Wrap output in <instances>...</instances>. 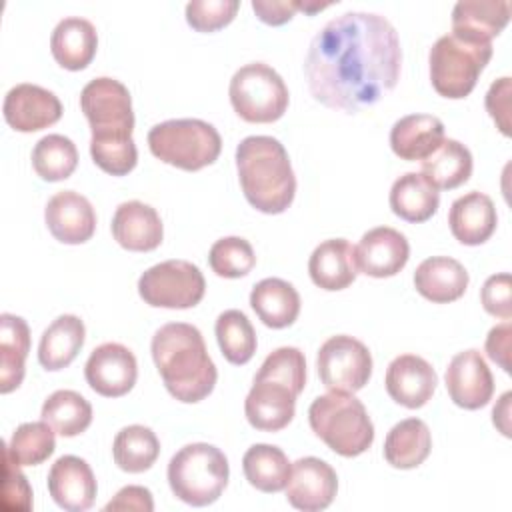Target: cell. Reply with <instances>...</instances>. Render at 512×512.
<instances>
[{
	"instance_id": "1",
	"label": "cell",
	"mask_w": 512,
	"mask_h": 512,
	"mask_svg": "<svg viewBox=\"0 0 512 512\" xmlns=\"http://www.w3.org/2000/svg\"><path fill=\"white\" fill-rule=\"evenodd\" d=\"M402 66L396 28L374 12H346L312 38L304 76L314 100L356 114L388 94Z\"/></svg>"
},
{
	"instance_id": "2",
	"label": "cell",
	"mask_w": 512,
	"mask_h": 512,
	"mask_svg": "<svg viewBox=\"0 0 512 512\" xmlns=\"http://www.w3.org/2000/svg\"><path fill=\"white\" fill-rule=\"evenodd\" d=\"M152 358L166 390L180 402L204 400L216 386V366L202 332L186 322H168L152 336Z\"/></svg>"
},
{
	"instance_id": "3",
	"label": "cell",
	"mask_w": 512,
	"mask_h": 512,
	"mask_svg": "<svg viewBox=\"0 0 512 512\" xmlns=\"http://www.w3.org/2000/svg\"><path fill=\"white\" fill-rule=\"evenodd\" d=\"M236 170L250 206L282 214L294 200L296 176L286 148L272 136H246L236 146Z\"/></svg>"
},
{
	"instance_id": "4",
	"label": "cell",
	"mask_w": 512,
	"mask_h": 512,
	"mask_svg": "<svg viewBox=\"0 0 512 512\" xmlns=\"http://www.w3.org/2000/svg\"><path fill=\"white\" fill-rule=\"evenodd\" d=\"M80 108L90 124V154L134 150V112L128 88L110 76L90 80L80 92Z\"/></svg>"
},
{
	"instance_id": "5",
	"label": "cell",
	"mask_w": 512,
	"mask_h": 512,
	"mask_svg": "<svg viewBox=\"0 0 512 512\" xmlns=\"http://www.w3.org/2000/svg\"><path fill=\"white\" fill-rule=\"evenodd\" d=\"M312 432L336 454L354 458L374 442V424L364 404L352 392L330 390L308 408Z\"/></svg>"
},
{
	"instance_id": "6",
	"label": "cell",
	"mask_w": 512,
	"mask_h": 512,
	"mask_svg": "<svg viewBox=\"0 0 512 512\" xmlns=\"http://www.w3.org/2000/svg\"><path fill=\"white\" fill-rule=\"evenodd\" d=\"M230 468L224 452L206 442L182 446L168 462L172 494L190 506H208L220 498L228 484Z\"/></svg>"
},
{
	"instance_id": "7",
	"label": "cell",
	"mask_w": 512,
	"mask_h": 512,
	"mask_svg": "<svg viewBox=\"0 0 512 512\" xmlns=\"http://www.w3.org/2000/svg\"><path fill=\"white\" fill-rule=\"evenodd\" d=\"M148 146L158 160L194 172L218 160L222 138L206 120L174 118L150 128Z\"/></svg>"
},
{
	"instance_id": "8",
	"label": "cell",
	"mask_w": 512,
	"mask_h": 512,
	"mask_svg": "<svg viewBox=\"0 0 512 512\" xmlns=\"http://www.w3.org/2000/svg\"><path fill=\"white\" fill-rule=\"evenodd\" d=\"M492 58V42H468L454 34L440 36L428 54L430 82L434 90L450 100L466 98L480 72Z\"/></svg>"
},
{
	"instance_id": "9",
	"label": "cell",
	"mask_w": 512,
	"mask_h": 512,
	"mask_svg": "<svg viewBox=\"0 0 512 512\" xmlns=\"http://www.w3.org/2000/svg\"><path fill=\"white\" fill-rule=\"evenodd\" d=\"M230 104L234 112L254 124L276 122L288 108V88L282 76L264 62H250L238 68L230 80Z\"/></svg>"
},
{
	"instance_id": "10",
	"label": "cell",
	"mask_w": 512,
	"mask_h": 512,
	"mask_svg": "<svg viewBox=\"0 0 512 512\" xmlns=\"http://www.w3.org/2000/svg\"><path fill=\"white\" fill-rule=\"evenodd\" d=\"M206 292L200 268L188 260H166L150 266L138 278L140 298L156 308H192Z\"/></svg>"
},
{
	"instance_id": "11",
	"label": "cell",
	"mask_w": 512,
	"mask_h": 512,
	"mask_svg": "<svg viewBox=\"0 0 512 512\" xmlns=\"http://www.w3.org/2000/svg\"><path fill=\"white\" fill-rule=\"evenodd\" d=\"M316 368L328 390L358 392L372 376V354L364 342L354 336H330L318 350Z\"/></svg>"
},
{
	"instance_id": "12",
	"label": "cell",
	"mask_w": 512,
	"mask_h": 512,
	"mask_svg": "<svg viewBox=\"0 0 512 512\" xmlns=\"http://www.w3.org/2000/svg\"><path fill=\"white\" fill-rule=\"evenodd\" d=\"M84 376L88 386L106 398L128 394L138 378L136 356L118 342H104L86 360Z\"/></svg>"
},
{
	"instance_id": "13",
	"label": "cell",
	"mask_w": 512,
	"mask_h": 512,
	"mask_svg": "<svg viewBox=\"0 0 512 512\" xmlns=\"http://www.w3.org/2000/svg\"><path fill=\"white\" fill-rule=\"evenodd\" d=\"M338 492L336 470L316 458L304 456L292 464L286 484V500L292 508L302 512H318L332 504Z\"/></svg>"
},
{
	"instance_id": "14",
	"label": "cell",
	"mask_w": 512,
	"mask_h": 512,
	"mask_svg": "<svg viewBox=\"0 0 512 512\" xmlns=\"http://www.w3.org/2000/svg\"><path fill=\"white\" fill-rule=\"evenodd\" d=\"M444 380L450 400L464 410H478L492 400V372L482 354L474 348L458 352L450 360Z\"/></svg>"
},
{
	"instance_id": "15",
	"label": "cell",
	"mask_w": 512,
	"mask_h": 512,
	"mask_svg": "<svg viewBox=\"0 0 512 512\" xmlns=\"http://www.w3.org/2000/svg\"><path fill=\"white\" fill-rule=\"evenodd\" d=\"M2 112L10 128L18 132H36L60 120L62 102L52 90L24 82L6 92Z\"/></svg>"
},
{
	"instance_id": "16",
	"label": "cell",
	"mask_w": 512,
	"mask_h": 512,
	"mask_svg": "<svg viewBox=\"0 0 512 512\" xmlns=\"http://www.w3.org/2000/svg\"><path fill=\"white\" fill-rule=\"evenodd\" d=\"M298 394L284 382L254 376V384L244 400V414L250 426L262 432L286 428L296 412Z\"/></svg>"
},
{
	"instance_id": "17",
	"label": "cell",
	"mask_w": 512,
	"mask_h": 512,
	"mask_svg": "<svg viewBox=\"0 0 512 512\" xmlns=\"http://www.w3.org/2000/svg\"><path fill=\"white\" fill-rule=\"evenodd\" d=\"M354 250L358 270L372 278H390L398 274L410 258V244L406 236L390 226L368 230L362 234Z\"/></svg>"
},
{
	"instance_id": "18",
	"label": "cell",
	"mask_w": 512,
	"mask_h": 512,
	"mask_svg": "<svg viewBox=\"0 0 512 512\" xmlns=\"http://www.w3.org/2000/svg\"><path fill=\"white\" fill-rule=\"evenodd\" d=\"M386 392L396 402L410 410L424 406L438 384L436 370L428 360L416 354H400L386 368Z\"/></svg>"
},
{
	"instance_id": "19",
	"label": "cell",
	"mask_w": 512,
	"mask_h": 512,
	"mask_svg": "<svg viewBox=\"0 0 512 512\" xmlns=\"http://www.w3.org/2000/svg\"><path fill=\"white\" fill-rule=\"evenodd\" d=\"M48 492L52 500L68 512L88 510L98 492L90 464L80 456H60L48 472Z\"/></svg>"
},
{
	"instance_id": "20",
	"label": "cell",
	"mask_w": 512,
	"mask_h": 512,
	"mask_svg": "<svg viewBox=\"0 0 512 512\" xmlns=\"http://www.w3.org/2000/svg\"><path fill=\"white\" fill-rule=\"evenodd\" d=\"M44 220L50 234L62 244H84L96 230V212L90 200L74 190L56 192L44 208Z\"/></svg>"
},
{
	"instance_id": "21",
	"label": "cell",
	"mask_w": 512,
	"mask_h": 512,
	"mask_svg": "<svg viewBox=\"0 0 512 512\" xmlns=\"http://www.w3.org/2000/svg\"><path fill=\"white\" fill-rule=\"evenodd\" d=\"M112 236L130 252H150L160 246L164 226L156 208L140 200H128L112 216Z\"/></svg>"
},
{
	"instance_id": "22",
	"label": "cell",
	"mask_w": 512,
	"mask_h": 512,
	"mask_svg": "<svg viewBox=\"0 0 512 512\" xmlns=\"http://www.w3.org/2000/svg\"><path fill=\"white\" fill-rule=\"evenodd\" d=\"M508 0H460L452 8V34L468 42H492L510 20Z\"/></svg>"
},
{
	"instance_id": "23",
	"label": "cell",
	"mask_w": 512,
	"mask_h": 512,
	"mask_svg": "<svg viewBox=\"0 0 512 512\" xmlns=\"http://www.w3.org/2000/svg\"><path fill=\"white\" fill-rule=\"evenodd\" d=\"M448 224L452 236L466 246L484 244L496 230L498 216L494 202L484 192H468L456 198L450 206Z\"/></svg>"
},
{
	"instance_id": "24",
	"label": "cell",
	"mask_w": 512,
	"mask_h": 512,
	"mask_svg": "<svg viewBox=\"0 0 512 512\" xmlns=\"http://www.w3.org/2000/svg\"><path fill=\"white\" fill-rule=\"evenodd\" d=\"M308 274L322 290H344L356 280V250L346 238L320 242L308 260Z\"/></svg>"
},
{
	"instance_id": "25",
	"label": "cell",
	"mask_w": 512,
	"mask_h": 512,
	"mask_svg": "<svg viewBox=\"0 0 512 512\" xmlns=\"http://www.w3.org/2000/svg\"><path fill=\"white\" fill-rule=\"evenodd\" d=\"M470 276L466 268L450 256H430L414 272V288L420 296L436 304H448L464 296Z\"/></svg>"
},
{
	"instance_id": "26",
	"label": "cell",
	"mask_w": 512,
	"mask_h": 512,
	"mask_svg": "<svg viewBox=\"0 0 512 512\" xmlns=\"http://www.w3.org/2000/svg\"><path fill=\"white\" fill-rule=\"evenodd\" d=\"M98 34L90 20L80 16L62 18L50 36L54 60L66 70H84L96 56Z\"/></svg>"
},
{
	"instance_id": "27",
	"label": "cell",
	"mask_w": 512,
	"mask_h": 512,
	"mask_svg": "<svg viewBox=\"0 0 512 512\" xmlns=\"http://www.w3.org/2000/svg\"><path fill=\"white\" fill-rule=\"evenodd\" d=\"M444 140V124L432 114H408L390 130L392 152L402 160H424Z\"/></svg>"
},
{
	"instance_id": "28",
	"label": "cell",
	"mask_w": 512,
	"mask_h": 512,
	"mask_svg": "<svg viewBox=\"0 0 512 512\" xmlns=\"http://www.w3.org/2000/svg\"><path fill=\"white\" fill-rule=\"evenodd\" d=\"M250 306L268 328L292 326L300 314V294L282 278H264L250 292Z\"/></svg>"
},
{
	"instance_id": "29",
	"label": "cell",
	"mask_w": 512,
	"mask_h": 512,
	"mask_svg": "<svg viewBox=\"0 0 512 512\" xmlns=\"http://www.w3.org/2000/svg\"><path fill=\"white\" fill-rule=\"evenodd\" d=\"M30 350V328L24 318L0 314V392L16 390L24 380V362Z\"/></svg>"
},
{
	"instance_id": "30",
	"label": "cell",
	"mask_w": 512,
	"mask_h": 512,
	"mask_svg": "<svg viewBox=\"0 0 512 512\" xmlns=\"http://www.w3.org/2000/svg\"><path fill=\"white\" fill-rule=\"evenodd\" d=\"M86 328L84 322L74 314L58 316L40 338L38 360L46 370H62L66 368L84 346Z\"/></svg>"
},
{
	"instance_id": "31",
	"label": "cell",
	"mask_w": 512,
	"mask_h": 512,
	"mask_svg": "<svg viewBox=\"0 0 512 512\" xmlns=\"http://www.w3.org/2000/svg\"><path fill=\"white\" fill-rule=\"evenodd\" d=\"M440 204V192L424 178L422 172H406L390 188V208L406 222H426Z\"/></svg>"
},
{
	"instance_id": "32",
	"label": "cell",
	"mask_w": 512,
	"mask_h": 512,
	"mask_svg": "<svg viewBox=\"0 0 512 512\" xmlns=\"http://www.w3.org/2000/svg\"><path fill=\"white\" fill-rule=\"evenodd\" d=\"M432 450L430 428L420 418L400 420L384 440V458L390 466L410 470L420 466Z\"/></svg>"
},
{
	"instance_id": "33",
	"label": "cell",
	"mask_w": 512,
	"mask_h": 512,
	"mask_svg": "<svg viewBox=\"0 0 512 512\" xmlns=\"http://www.w3.org/2000/svg\"><path fill=\"white\" fill-rule=\"evenodd\" d=\"M422 174L436 190L458 188L468 182L472 174V154L462 142L444 138L442 144L422 160Z\"/></svg>"
},
{
	"instance_id": "34",
	"label": "cell",
	"mask_w": 512,
	"mask_h": 512,
	"mask_svg": "<svg viewBox=\"0 0 512 512\" xmlns=\"http://www.w3.org/2000/svg\"><path fill=\"white\" fill-rule=\"evenodd\" d=\"M246 480L260 492H280L286 488L292 464L282 448L272 444H254L242 458Z\"/></svg>"
},
{
	"instance_id": "35",
	"label": "cell",
	"mask_w": 512,
	"mask_h": 512,
	"mask_svg": "<svg viewBox=\"0 0 512 512\" xmlns=\"http://www.w3.org/2000/svg\"><path fill=\"white\" fill-rule=\"evenodd\" d=\"M160 454V442L152 428L142 424L124 426L112 444V456L120 470L138 474L152 468Z\"/></svg>"
},
{
	"instance_id": "36",
	"label": "cell",
	"mask_w": 512,
	"mask_h": 512,
	"mask_svg": "<svg viewBox=\"0 0 512 512\" xmlns=\"http://www.w3.org/2000/svg\"><path fill=\"white\" fill-rule=\"evenodd\" d=\"M42 420L64 438L82 434L92 422L90 402L76 390H56L42 404Z\"/></svg>"
},
{
	"instance_id": "37",
	"label": "cell",
	"mask_w": 512,
	"mask_h": 512,
	"mask_svg": "<svg viewBox=\"0 0 512 512\" xmlns=\"http://www.w3.org/2000/svg\"><path fill=\"white\" fill-rule=\"evenodd\" d=\"M78 164L76 144L62 134H48L32 148V166L46 182H58L72 176Z\"/></svg>"
},
{
	"instance_id": "38",
	"label": "cell",
	"mask_w": 512,
	"mask_h": 512,
	"mask_svg": "<svg viewBox=\"0 0 512 512\" xmlns=\"http://www.w3.org/2000/svg\"><path fill=\"white\" fill-rule=\"evenodd\" d=\"M216 340L230 364H246L256 352V332L248 316L236 308L224 310L216 318Z\"/></svg>"
},
{
	"instance_id": "39",
	"label": "cell",
	"mask_w": 512,
	"mask_h": 512,
	"mask_svg": "<svg viewBox=\"0 0 512 512\" xmlns=\"http://www.w3.org/2000/svg\"><path fill=\"white\" fill-rule=\"evenodd\" d=\"M6 448L20 466H38L48 460L56 448L54 428L46 420L24 422L12 432Z\"/></svg>"
},
{
	"instance_id": "40",
	"label": "cell",
	"mask_w": 512,
	"mask_h": 512,
	"mask_svg": "<svg viewBox=\"0 0 512 512\" xmlns=\"http://www.w3.org/2000/svg\"><path fill=\"white\" fill-rule=\"evenodd\" d=\"M208 262L214 274L222 278H240L250 274L256 264V254L246 238L224 236L212 244Z\"/></svg>"
},
{
	"instance_id": "41",
	"label": "cell",
	"mask_w": 512,
	"mask_h": 512,
	"mask_svg": "<svg viewBox=\"0 0 512 512\" xmlns=\"http://www.w3.org/2000/svg\"><path fill=\"white\" fill-rule=\"evenodd\" d=\"M256 376L274 378L288 384L296 394L304 390L306 384V360L300 348L282 346L266 356Z\"/></svg>"
},
{
	"instance_id": "42",
	"label": "cell",
	"mask_w": 512,
	"mask_h": 512,
	"mask_svg": "<svg viewBox=\"0 0 512 512\" xmlns=\"http://www.w3.org/2000/svg\"><path fill=\"white\" fill-rule=\"evenodd\" d=\"M238 8V0H192L186 4V22L196 32H216L234 20Z\"/></svg>"
},
{
	"instance_id": "43",
	"label": "cell",
	"mask_w": 512,
	"mask_h": 512,
	"mask_svg": "<svg viewBox=\"0 0 512 512\" xmlns=\"http://www.w3.org/2000/svg\"><path fill=\"white\" fill-rule=\"evenodd\" d=\"M2 448V508L6 512H28L32 510V488L4 442Z\"/></svg>"
},
{
	"instance_id": "44",
	"label": "cell",
	"mask_w": 512,
	"mask_h": 512,
	"mask_svg": "<svg viewBox=\"0 0 512 512\" xmlns=\"http://www.w3.org/2000/svg\"><path fill=\"white\" fill-rule=\"evenodd\" d=\"M480 302L484 310L496 318L510 320L512 318V280L508 272L492 274L482 290H480Z\"/></svg>"
},
{
	"instance_id": "45",
	"label": "cell",
	"mask_w": 512,
	"mask_h": 512,
	"mask_svg": "<svg viewBox=\"0 0 512 512\" xmlns=\"http://www.w3.org/2000/svg\"><path fill=\"white\" fill-rule=\"evenodd\" d=\"M510 94L512 80L508 76L492 82L486 92V110L504 136H510Z\"/></svg>"
},
{
	"instance_id": "46",
	"label": "cell",
	"mask_w": 512,
	"mask_h": 512,
	"mask_svg": "<svg viewBox=\"0 0 512 512\" xmlns=\"http://www.w3.org/2000/svg\"><path fill=\"white\" fill-rule=\"evenodd\" d=\"M106 512H116V510H136V512H152L154 510V500L152 492L144 486H124L116 492V496L104 506Z\"/></svg>"
},
{
	"instance_id": "47",
	"label": "cell",
	"mask_w": 512,
	"mask_h": 512,
	"mask_svg": "<svg viewBox=\"0 0 512 512\" xmlns=\"http://www.w3.org/2000/svg\"><path fill=\"white\" fill-rule=\"evenodd\" d=\"M510 336H512L510 320H504L502 324L494 326L486 338L488 358L494 360L508 374L512 372V368H510Z\"/></svg>"
},
{
	"instance_id": "48",
	"label": "cell",
	"mask_w": 512,
	"mask_h": 512,
	"mask_svg": "<svg viewBox=\"0 0 512 512\" xmlns=\"http://www.w3.org/2000/svg\"><path fill=\"white\" fill-rule=\"evenodd\" d=\"M252 10L256 16L270 26H282L292 20L298 10V2L288 0H252Z\"/></svg>"
},
{
	"instance_id": "49",
	"label": "cell",
	"mask_w": 512,
	"mask_h": 512,
	"mask_svg": "<svg viewBox=\"0 0 512 512\" xmlns=\"http://www.w3.org/2000/svg\"><path fill=\"white\" fill-rule=\"evenodd\" d=\"M510 400H512V392H504L498 400V404L492 410V422L494 426L506 436L510 438Z\"/></svg>"
},
{
	"instance_id": "50",
	"label": "cell",
	"mask_w": 512,
	"mask_h": 512,
	"mask_svg": "<svg viewBox=\"0 0 512 512\" xmlns=\"http://www.w3.org/2000/svg\"><path fill=\"white\" fill-rule=\"evenodd\" d=\"M328 6H330V2H324V4H318V2H298V10H304L308 14H314V12L324 10Z\"/></svg>"
}]
</instances>
